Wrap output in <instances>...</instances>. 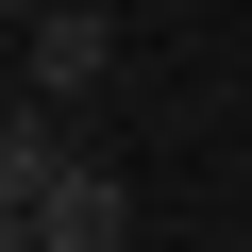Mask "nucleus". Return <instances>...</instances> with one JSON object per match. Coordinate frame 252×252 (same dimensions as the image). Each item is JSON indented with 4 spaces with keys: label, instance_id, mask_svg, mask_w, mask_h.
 <instances>
[{
    "label": "nucleus",
    "instance_id": "nucleus-1",
    "mask_svg": "<svg viewBox=\"0 0 252 252\" xmlns=\"http://www.w3.org/2000/svg\"><path fill=\"white\" fill-rule=\"evenodd\" d=\"M34 252H135V185L101 152H51L34 135Z\"/></svg>",
    "mask_w": 252,
    "mask_h": 252
},
{
    "label": "nucleus",
    "instance_id": "nucleus-2",
    "mask_svg": "<svg viewBox=\"0 0 252 252\" xmlns=\"http://www.w3.org/2000/svg\"><path fill=\"white\" fill-rule=\"evenodd\" d=\"M101 67H118V17H101V0H51V17H34V84H51V101H84Z\"/></svg>",
    "mask_w": 252,
    "mask_h": 252
},
{
    "label": "nucleus",
    "instance_id": "nucleus-3",
    "mask_svg": "<svg viewBox=\"0 0 252 252\" xmlns=\"http://www.w3.org/2000/svg\"><path fill=\"white\" fill-rule=\"evenodd\" d=\"M0 17H17V34H34V17H51V0H0Z\"/></svg>",
    "mask_w": 252,
    "mask_h": 252
}]
</instances>
